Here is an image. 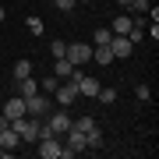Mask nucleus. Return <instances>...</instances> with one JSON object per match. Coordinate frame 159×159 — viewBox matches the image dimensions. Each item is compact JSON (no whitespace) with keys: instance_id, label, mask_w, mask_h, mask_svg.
<instances>
[{"instance_id":"ddd939ff","label":"nucleus","mask_w":159,"mask_h":159,"mask_svg":"<svg viewBox=\"0 0 159 159\" xmlns=\"http://www.w3.org/2000/svg\"><path fill=\"white\" fill-rule=\"evenodd\" d=\"M71 71H74V64H71L67 57H57V60H53V74H57L60 81H64V78H71Z\"/></svg>"},{"instance_id":"0eeeda50","label":"nucleus","mask_w":159,"mask_h":159,"mask_svg":"<svg viewBox=\"0 0 159 159\" xmlns=\"http://www.w3.org/2000/svg\"><path fill=\"white\" fill-rule=\"evenodd\" d=\"M53 92H57V102H60V106H71V102L78 99V81H74V78H67L64 85H57Z\"/></svg>"},{"instance_id":"7ed1b4c3","label":"nucleus","mask_w":159,"mask_h":159,"mask_svg":"<svg viewBox=\"0 0 159 159\" xmlns=\"http://www.w3.org/2000/svg\"><path fill=\"white\" fill-rule=\"evenodd\" d=\"M25 113H29V117H46V113H50V99L39 96V92L25 96Z\"/></svg>"},{"instance_id":"4468645a","label":"nucleus","mask_w":159,"mask_h":159,"mask_svg":"<svg viewBox=\"0 0 159 159\" xmlns=\"http://www.w3.org/2000/svg\"><path fill=\"white\" fill-rule=\"evenodd\" d=\"M85 148H92V152H99V148H102V134H99V127L85 131Z\"/></svg>"},{"instance_id":"f8f14e48","label":"nucleus","mask_w":159,"mask_h":159,"mask_svg":"<svg viewBox=\"0 0 159 159\" xmlns=\"http://www.w3.org/2000/svg\"><path fill=\"white\" fill-rule=\"evenodd\" d=\"M131 25H134V18L117 14V18H113V25H110V32H113V35H127V32H131Z\"/></svg>"},{"instance_id":"412c9836","label":"nucleus","mask_w":159,"mask_h":159,"mask_svg":"<svg viewBox=\"0 0 159 159\" xmlns=\"http://www.w3.org/2000/svg\"><path fill=\"white\" fill-rule=\"evenodd\" d=\"M110 39H113L110 29H99V32H96V46H110Z\"/></svg>"},{"instance_id":"9d476101","label":"nucleus","mask_w":159,"mask_h":159,"mask_svg":"<svg viewBox=\"0 0 159 159\" xmlns=\"http://www.w3.org/2000/svg\"><path fill=\"white\" fill-rule=\"evenodd\" d=\"M4 117H7V120L25 117V99H21V96H11V99L4 102Z\"/></svg>"},{"instance_id":"aec40b11","label":"nucleus","mask_w":159,"mask_h":159,"mask_svg":"<svg viewBox=\"0 0 159 159\" xmlns=\"http://www.w3.org/2000/svg\"><path fill=\"white\" fill-rule=\"evenodd\" d=\"M50 53H53V60L64 57V53H67V43H64V39H53V43H50Z\"/></svg>"},{"instance_id":"f257e3e1","label":"nucleus","mask_w":159,"mask_h":159,"mask_svg":"<svg viewBox=\"0 0 159 159\" xmlns=\"http://www.w3.org/2000/svg\"><path fill=\"white\" fill-rule=\"evenodd\" d=\"M39 156H43V159H71V156H67V148L60 145V138H57V134L39 138Z\"/></svg>"},{"instance_id":"bb28decb","label":"nucleus","mask_w":159,"mask_h":159,"mask_svg":"<svg viewBox=\"0 0 159 159\" xmlns=\"http://www.w3.org/2000/svg\"><path fill=\"white\" fill-rule=\"evenodd\" d=\"M117 4H120V7H131V0H117Z\"/></svg>"},{"instance_id":"c85d7f7f","label":"nucleus","mask_w":159,"mask_h":159,"mask_svg":"<svg viewBox=\"0 0 159 159\" xmlns=\"http://www.w3.org/2000/svg\"><path fill=\"white\" fill-rule=\"evenodd\" d=\"M4 156H7V152H4V145H0V159H4Z\"/></svg>"},{"instance_id":"c756f323","label":"nucleus","mask_w":159,"mask_h":159,"mask_svg":"<svg viewBox=\"0 0 159 159\" xmlns=\"http://www.w3.org/2000/svg\"><path fill=\"white\" fill-rule=\"evenodd\" d=\"M74 4H89V0H74Z\"/></svg>"},{"instance_id":"b1692460","label":"nucleus","mask_w":159,"mask_h":159,"mask_svg":"<svg viewBox=\"0 0 159 159\" xmlns=\"http://www.w3.org/2000/svg\"><path fill=\"white\" fill-rule=\"evenodd\" d=\"M134 96L142 99V102H148V99H152V89H148V85H138V89H134Z\"/></svg>"},{"instance_id":"a211bd4d","label":"nucleus","mask_w":159,"mask_h":159,"mask_svg":"<svg viewBox=\"0 0 159 159\" xmlns=\"http://www.w3.org/2000/svg\"><path fill=\"white\" fill-rule=\"evenodd\" d=\"M71 127L85 134V131H92V127H96V117H78V120H71Z\"/></svg>"},{"instance_id":"2eb2a0df","label":"nucleus","mask_w":159,"mask_h":159,"mask_svg":"<svg viewBox=\"0 0 159 159\" xmlns=\"http://www.w3.org/2000/svg\"><path fill=\"white\" fill-rule=\"evenodd\" d=\"M18 92H21V99H25V96H32V92H39V85H35V78H32V74L18 81Z\"/></svg>"},{"instance_id":"1a4fd4ad","label":"nucleus","mask_w":159,"mask_h":159,"mask_svg":"<svg viewBox=\"0 0 159 159\" xmlns=\"http://www.w3.org/2000/svg\"><path fill=\"white\" fill-rule=\"evenodd\" d=\"M64 148H67V156H78V152H85V134H81V131H67V145H64Z\"/></svg>"},{"instance_id":"dca6fc26","label":"nucleus","mask_w":159,"mask_h":159,"mask_svg":"<svg viewBox=\"0 0 159 159\" xmlns=\"http://www.w3.org/2000/svg\"><path fill=\"white\" fill-rule=\"evenodd\" d=\"M92 57H96V64H113V53H110V46H96V50H92Z\"/></svg>"},{"instance_id":"f3484780","label":"nucleus","mask_w":159,"mask_h":159,"mask_svg":"<svg viewBox=\"0 0 159 159\" xmlns=\"http://www.w3.org/2000/svg\"><path fill=\"white\" fill-rule=\"evenodd\" d=\"M29 74H32V60H18V64H14V81L29 78Z\"/></svg>"},{"instance_id":"f03ea898","label":"nucleus","mask_w":159,"mask_h":159,"mask_svg":"<svg viewBox=\"0 0 159 159\" xmlns=\"http://www.w3.org/2000/svg\"><path fill=\"white\" fill-rule=\"evenodd\" d=\"M35 120H39V117H29V113L11 120V127L18 131V138H21V142H35Z\"/></svg>"},{"instance_id":"cd10ccee","label":"nucleus","mask_w":159,"mask_h":159,"mask_svg":"<svg viewBox=\"0 0 159 159\" xmlns=\"http://www.w3.org/2000/svg\"><path fill=\"white\" fill-rule=\"evenodd\" d=\"M4 18H7V11H4V7H0V21H4Z\"/></svg>"},{"instance_id":"9b49d317","label":"nucleus","mask_w":159,"mask_h":159,"mask_svg":"<svg viewBox=\"0 0 159 159\" xmlns=\"http://www.w3.org/2000/svg\"><path fill=\"white\" fill-rule=\"evenodd\" d=\"M96 92H99V81H96V78H89V74H81V78H78V96L96 99Z\"/></svg>"},{"instance_id":"5701e85b","label":"nucleus","mask_w":159,"mask_h":159,"mask_svg":"<svg viewBox=\"0 0 159 159\" xmlns=\"http://www.w3.org/2000/svg\"><path fill=\"white\" fill-rule=\"evenodd\" d=\"M53 7L64 11V14H71V11H74V0H53Z\"/></svg>"},{"instance_id":"a878e982","label":"nucleus","mask_w":159,"mask_h":159,"mask_svg":"<svg viewBox=\"0 0 159 159\" xmlns=\"http://www.w3.org/2000/svg\"><path fill=\"white\" fill-rule=\"evenodd\" d=\"M131 7H134V11H148V7H152V0H131Z\"/></svg>"},{"instance_id":"39448f33","label":"nucleus","mask_w":159,"mask_h":159,"mask_svg":"<svg viewBox=\"0 0 159 159\" xmlns=\"http://www.w3.org/2000/svg\"><path fill=\"white\" fill-rule=\"evenodd\" d=\"M110 53H113V60H127L131 53H134V43H131L127 35H113V39H110Z\"/></svg>"},{"instance_id":"393cba45","label":"nucleus","mask_w":159,"mask_h":159,"mask_svg":"<svg viewBox=\"0 0 159 159\" xmlns=\"http://www.w3.org/2000/svg\"><path fill=\"white\" fill-rule=\"evenodd\" d=\"M57 85H60V78H57V74H50V78H43V89H46V92H53Z\"/></svg>"},{"instance_id":"6e6552de","label":"nucleus","mask_w":159,"mask_h":159,"mask_svg":"<svg viewBox=\"0 0 159 159\" xmlns=\"http://www.w3.org/2000/svg\"><path fill=\"white\" fill-rule=\"evenodd\" d=\"M0 145H4V152H7V156H11V148L21 145V138H18V131H14L11 124H7V127H0Z\"/></svg>"},{"instance_id":"4be33fe9","label":"nucleus","mask_w":159,"mask_h":159,"mask_svg":"<svg viewBox=\"0 0 159 159\" xmlns=\"http://www.w3.org/2000/svg\"><path fill=\"white\" fill-rule=\"evenodd\" d=\"M43 29H46V25H43V18H29V32H35V35H43Z\"/></svg>"},{"instance_id":"423d86ee","label":"nucleus","mask_w":159,"mask_h":159,"mask_svg":"<svg viewBox=\"0 0 159 159\" xmlns=\"http://www.w3.org/2000/svg\"><path fill=\"white\" fill-rule=\"evenodd\" d=\"M46 120V124H50V131H53V134H67V131H71V117H67V106H64L60 110V113H50V117H43Z\"/></svg>"},{"instance_id":"6ab92c4d","label":"nucleus","mask_w":159,"mask_h":159,"mask_svg":"<svg viewBox=\"0 0 159 159\" xmlns=\"http://www.w3.org/2000/svg\"><path fill=\"white\" fill-rule=\"evenodd\" d=\"M96 99L102 102V106H110V102H117V89H102V85H99V92H96Z\"/></svg>"},{"instance_id":"20e7f679","label":"nucleus","mask_w":159,"mask_h":159,"mask_svg":"<svg viewBox=\"0 0 159 159\" xmlns=\"http://www.w3.org/2000/svg\"><path fill=\"white\" fill-rule=\"evenodd\" d=\"M64 57H67L74 67H81V64H89V60H92V46H89V43H71Z\"/></svg>"}]
</instances>
